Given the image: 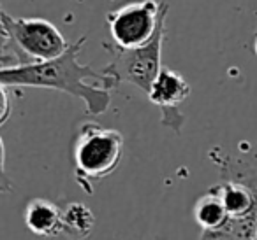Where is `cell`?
Wrapping results in <instances>:
<instances>
[{
	"instance_id": "30bf717a",
	"label": "cell",
	"mask_w": 257,
	"mask_h": 240,
	"mask_svg": "<svg viewBox=\"0 0 257 240\" xmlns=\"http://www.w3.org/2000/svg\"><path fill=\"white\" fill-rule=\"evenodd\" d=\"M64 218V235L85 238L92 233L95 224V216L86 205L83 204H67L62 207Z\"/></svg>"
},
{
	"instance_id": "6da1fadb",
	"label": "cell",
	"mask_w": 257,
	"mask_h": 240,
	"mask_svg": "<svg viewBox=\"0 0 257 240\" xmlns=\"http://www.w3.org/2000/svg\"><path fill=\"white\" fill-rule=\"evenodd\" d=\"M85 42L86 36H81L53 60L2 67L0 82L64 92L83 100L88 116L104 114L111 106V90H116L118 86L104 74L102 68L95 70L90 65L79 64L78 56Z\"/></svg>"
},
{
	"instance_id": "277c9868",
	"label": "cell",
	"mask_w": 257,
	"mask_h": 240,
	"mask_svg": "<svg viewBox=\"0 0 257 240\" xmlns=\"http://www.w3.org/2000/svg\"><path fill=\"white\" fill-rule=\"evenodd\" d=\"M169 12L168 2H162L161 18L154 39L140 48H120L113 42H104L102 48L111 54V62L102 72L114 82H128L143 93L150 92L155 78L162 68V44L166 39V16Z\"/></svg>"
},
{
	"instance_id": "3957f363",
	"label": "cell",
	"mask_w": 257,
	"mask_h": 240,
	"mask_svg": "<svg viewBox=\"0 0 257 240\" xmlns=\"http://www.w3.org/2000/svg\"><path fill=\"white\" fill-rule=\"evenodd\" d=\"M0 25L2 51H11V56H15L13 65L53 60L69 48L60 30L44 18H15L2 11Z\"/></svg>"
},
{
	"instance_id": "ba28073f",
	"label": "cell",
	"mask_w": 257,
	"mask_h": 240,
	"mask_svg": "<svg viewBox=\"0 0 257 240\" xmlns=\"http://www.w3.org/2000/svg\"><path fill=\"white\" fill-rule=\"evenodd\" d=\"M25 224L34 235L60 236L64 235V218L62 207L46 198H34L25 207Z\"/></svg>"
},
{
	"instance_id": "7a4b0ae2",
	"label": "cell",
	"mask_w": 257,
	"mask_h": 240,
	"mask_svg": "<svg viewBox=\"0 0 257 240\" xmlns=\"http://www.w3.org/2000/svg\"><path fill=\"white\" fill-rule=\"evenodd\" d=\"M125 140L120 132L97 123L81 124L72 148V160L76 182L85 193L92 194L95 184L118 168Z\"/></svg>"
},
{
	"instance_id": "5b68a950",
	"label": "cell",
	"mask_w": 257,
	"mask_h": 240,
	"mask_svg": "<svg viewBox=\"0 0 257 240\" xmlns=\"http://www.w3.org/2000/svg\"><path fill=\"white\" fill-rule=\"evenodd\" d=\"M229 212V221L213 238H257V186L250 177L225 179L215 184Z\"/></svg>"
},
{
	"instance_id": "7c38bea8",
	"label": "cell",
	"mask_w": 257,
	"mask_h": 240,
	"mask_svg": "<svg viewBox=\"0 0 257 240\" xmlns=\"http://www.w3.org/2000/svg\"><path fill=\"white\" fill-rule=\"evenodd\" d=\"M246 176H248V177H250V180H252V182L257 186V170H252V172H248Z\"/></svg>"
},
{
	"instance_id": "8fae6325",
	"label": "cell",
	"mask_w": 257,
	"mask_h": 240,
	"mask_svg": "<svg viewBox=\"0 0 257 240\" xmlns=\"http://www.w3.org/2000/svg\"><path fill=\"white\" fill-rule=\"evenodd\" d=\"M8 84H2V96H4V107H2V118H0V124H4L11 116V98L8 95Z\"/></svg>"
},
{
	"instance_id": "4fadbf2b",
	"label": "cell",
	"mask_w": 257,
	"mask_h": 240,
	"mask_svg": "<svg viewBox=\"0 0 257 240\" xmlns=\"http://www.w3.org/2000/svg\"><path fill=\"white\" fill-rule=\"evenodd\" d=\"M253 53L257 56V34H255V39H253Z\"/></svg>"
},
{
	"instance_id": "52a82bcc",
	"label": "cell",
	"mask_w": 257,
	"mask_h": 240,
	"mask_svg": "<svg viewBox=\"0 0 257 240\" xmlns=\"http://www.w3.org/2000/svg\"><path fill=\"white\" fill-rule=\"evenodd\" d=\"M189 95L190 84L187 79H183V76L176 74L175 70L162 67L148 92V100L161 109L162 126L171 128L176 134L182 130L185 116L180 112V107L189 98Z\"/></svg>"
},
{
	"instance_id": "8992f818",
	"label": "cell",
	"mask_w": 257,
	"mask_h": 240,
	"mask_svg": "<svg viewBox=\"0 0 257 240\" xmlns=\"http://www.w3.org/2000/svg\"><path fill=\"white\" fill-rule=\"evenodd\" d=\"M162 2L140 0L128 2L107 12V28L113 44L120 48H140L154 39L161 18Z\"/></svg>"
},
{
	"instance_id": "9c48e42d",
	"label": "cell",
	"mask_w": 257,
	"mask_h": 240,
	"mask_svg": "<svg viewBox=\"0 0 257 240\" xmlns=\"http://www.w3.org/2000/svg\"><path fill=\"white\" fill-rule=\"evenodd\" d=\"M194 219L201 228V238H213L229 221V212L222 198L210 188L194 205Z\"/></svg>"
}]
</instances>
